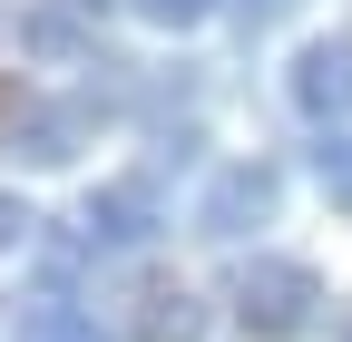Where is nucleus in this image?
<instances>
[{"label": "nucleus", "mask_w": 352, "mask_h": 342, "mask_svg": "<svg viewBox=\"0 0 352 342\" xmlns=\"http://www.w3.org/2000/svg\"><path fill=\"white\" fill-rule=\"evenodd\" d=\"M147 30H196V20H215V0H127Z\"/></svg>", "instance_id": "obj_8"}, {"label": "nucleus", "mask_w": 352, "mask_h": 342, "mask_svg": "<svg viewBox=\"0 0 352 342\" xmlns=\"http://www.w3.org/2000/svg\"><path fill=\"white\" fill-rule=\"evenodd\" d=\"M314 176H323V196H333V205H352V127H333V137L314 147Z\"/></svg>", "instance_id": "obj_7"}, {"label": "nucleus", "mask_w": 352, "mask_h": 342, "mask_svg": "<svg viewBox=\"0 0 352 342\" xmlns=\"http://www.w3.org/2000/svg\"><path fill=\"white\" fill-rule=\"evenodd\" d=\"M284 98L333 137V127L352 117V39H314V49L294 59V78H284Z\"/></svg>", "instance_id": "obj_3"}, {"label": "nucleus", "mask_w": 352, "mask_h": 342, "mask_svg": "<svg viewBox=\"0 0 352 342\" xmlns=\"http://www.w3.org/2000/svg\"><path fill=\"white\" fill-rule=\"evenodd\" d=\"M78 137H88V108H78V98H30V108L10 117V147H20L30 166H69Z\"/></svg>", "instance_id": "obj_5"}, {"label": "nucleus", "mask_w": 352, "mask_h": 342, "mask_svg": "<svg viewBox=\"0 0 352 342\" xmlns=\"http://www.w3.org/2000/svg\"><path fill=\"white\" fill-rule=\"evenodd\" d=\"M10 342H118L98 313H88V304H69V293H39V304L20 313V332Z\"/></svg>", "instance_id": "obj_6"}, {"label": "nucleus", "mask_w": 352, "mask_h": 342, "mask_svg": "<svg viewBox=\"0 0 352 342\" xmlns=\"http://www.w3.org/2000/svg\"><path fill=\"white\" fill-rule=\"evenodd\" d=\"M226 304H235V323L254 342H303V332L323 323V274L294 264V254H254V264H235Z\"/></svg>", "instance_id": "obj_1"}, {"label": "nucleus", "mask_w": 352, "mask_h": 342, "mask_svg": "<svg viewBox=\"0 0 352 342\" xmlns=\"http://www.w3.org/2000/svg\"><path fill=\"white\" fill-rule=\"evenodd\" d=\"M30 49H39V59H78V20H59V10H30Z\"/></svg>", "instance_id": "obj_9"}, {"label": "nucleus", "mask_w": 352, "mask_h": 342, "mask_svg": "<svg viewBox=\"0 0 352 342\" xmlns=\"http://www.w3.org/2000/svg\"><path fill=\"white\" fill-rule=\"evenodd\" d=\"M78 225H88V244H98V254H147L166 216H157V196L127 176V186H98V196H88V216H78Z\"/></svg>", "instance_id": "obj_4"}, {"label": "nucleus", "mask_w": 352, "mask_h": 342, "mask_svg": "<svg viewBox=\"0 0 352 342\" xmlns=\"http://www.w3.org/2000/svg\"><path fill=\"white\" fill-rule=\"evenodd\" d=\"M30 225H39V216H30V205H20V196H0V254H10V244H20Z\"/></svg>", "instance_id": "obj_10"}, {"label": "nucleus", "mask_w": 352, "mask_h": 342, "mask_svg": "<svg viewBox=\"0 0 352 342\" xmlns=\"http://www.w3.org/2000/svg\"><path fill=\"white\" fill-rule=\"evenodd\" d=\"M274 205H284V176H274L264 157H235L226 176L196 196V235H215V244H245L254 225H274Z\"/></svg>", "instance_id": "obj_2"}]
</instances>
